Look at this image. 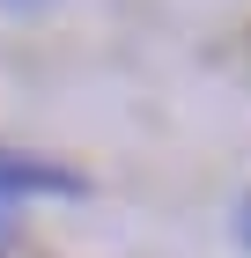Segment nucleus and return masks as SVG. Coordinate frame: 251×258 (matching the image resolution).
<instances>
[{
    "mask_svg": "<svg viewBox=\"0 0 251 258\" xmlns=\"http://www.w3.org/2000/svg\"><path fill=\"white\" fill-rule=\"evenodd\" d=\"M8 192H81V177H67L52 162H30V155H0V199Z\"/></svg>",
    "mask_w": 251,
    "mask_h": 258,
    "instance_id": "f257e3e1",
    "label": "nucleus"
},
{
    "mask_svg": "<svg viewBox=\"0 0 251 258\" xmlns=\"http://www.w3.org/2000/svg\"><path fill=\"white\" fill-rule=\"evenodd\" d=\"M236 236H244V251H251V192H244V207H236Z\"/></svg>",
    "mask_w": 251,
    "mask_h": 258,
    "instance_id": "f03ea898",
    "label": "nucleus"
},
{
    "mask_svg": "<svg viewBox=\"0 0 251 258\" xmlns=\"http://www.w3.org/2000/svg\"><path fill=\"white\" fill-rule=\"evenodd\" d=\"M8 243H15V221H8V214H0V258H8Z\"/></svg>",
    "mask_w": 251,
    "mask_h": 258,
    "instance_id": "7ed1b4c3",
    "label": "nucleus"
},
{
    "mask_svg": "<svg viewBox=\"0 0 251 258\" xmlns=\"http://www.w3.org/2000/svg\"><path fill=\"white\" fill-rule=\"evenodd\" d=\"M0 8H44V0H0Z\"/></svg>",
    "mask_w": 251,
    "mask_h": 258,
    "instance_id": "20e7f679",
    "label": "nucleus"
}]
</instances>
